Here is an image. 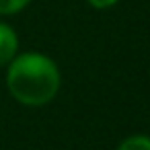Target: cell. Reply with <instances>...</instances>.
<instances>
[{
    "mask_svg": "<svg viewBox=\"0 0 150 150\" xmlns=\"http://www.w3.org/2000/svg\"><path fill=\"white\" fill-rule=\"evenodd\" d=\"M31 0H0V15L2 17H11L17 15L21 11H25L29 6Z\"/></svg>",
    "mask_w": 150,
    "mask_h": 150,
    "instance_id": "cell-4",
    "label": "cell"
},
{
    "mask_svg": "<svg viewBox=\"0 0 150 150\" xmlns=\"http://www.w3.org/2000/svg\"><path fill=\"white\" fill-rule=\"evenodd\" d=\"M86 2L97 11H107V8H113L115 4H119L121 0H86Z\"/></svg>",
    "mask_w": 150,
    "mask_h": 150,
    "instance_id": "cell-5",
    "label": "cell"
},
{
    "mask_svg": "<svg viewBox=\"0 0 150 150\" xmlns=\"http://www.w3.org/2000/svg\"><path fill=\"white\" fill-rule=\"evenodd\" d=\"M115 150H150V136L146 134H132L125 136Z\"/></svg>",
    "mask_w": 150,
    "mask_h": 150,
    "instance_id": "cell-3",
    "label": "cell"
},
{
    "mask_svg": "<svg viewBox=\"0 0 150 150\" xmlns=\"http://www.w3.org/2000/svg\"><path fill=\"white\" fill-rule=\"evenodd\" d=\"M62 86L58 64L41 52H19L6 66V88L11 97L25 107H43L52 103Z\"/></svg>",
    "mask_w": 150,
    "mask_h": 150,
    "instance_id": "cell-1",
    "label": "cell"
},
{
    "mask_svg": "<svg viewBox=\"0 0 150 150\" xmlns=\"http://www.w3.org/2000/svg\"><path fill=\"white\" fill-rule=\"evenodd\" d=\"M19 54V35L17 31L0 21V68H6Z\"/></svg>",
    "mask_w": 150,
    "mask_h": 150,
    "instance_id": "cell-2",
    "label": "cell"
}]
</instances>
